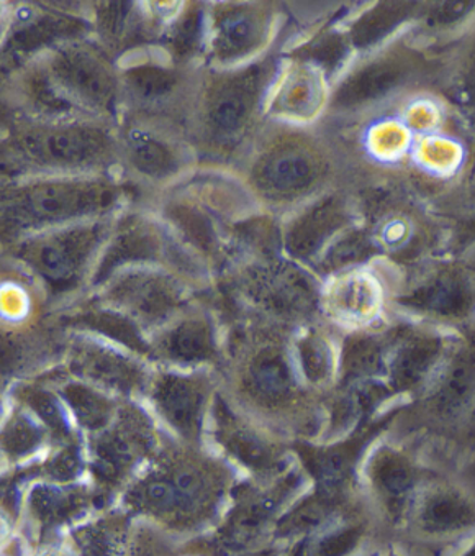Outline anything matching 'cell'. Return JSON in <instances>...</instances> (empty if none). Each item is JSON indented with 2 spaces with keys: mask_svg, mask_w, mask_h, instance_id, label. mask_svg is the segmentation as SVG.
I'll return each instance as SVG.
<instances>
[{
  "mask_svg": "<svg viewBox=\"0 0 475 556\" xmlns=\"http://www.w3.org/2000/svg\"><path fill=\"white\" fill-rule=\"evenodd\" d=\"M121 201V189L99 176H38L0 195V220L43 231L101 220Z\"/></svg>",
  "mask_w": 475,
  "mask_h": 556,
  "instance_id": "obj_1",
  "label": "cell"
},
{
  "mask_svg": "<svg viewBox=\"0 0 475 556\" xmlns=\"http://www.w3.org/2000/svg\"><path fill=\"white\" fill-rule=\"evenodd\" d=\"M11 151L40 176H95L120 157L118 138L104 122L76 117L24 125L12 137Z\"/></svg>",
  "mask_w": 475,
  "mask_h": 556,
  "instance_id": "obj_2",
  "label": "cell"
},
{
  "mask_svg": "<svg viewBox=\"0 0 475 556\" xmlns=\"http://www.w3.org/2000/svg\"><path fill=\"white\" fill-rule=\"evenodd\" d=\"M41 73L48 94L77 117L104 122L118 109L120 77L95 48L66 45L48 58Z\"/></svg>",
  "mask_w": 475,
  "mask_h": 556,
  "instance_id": "obj_3",
  "label": "cell"
},
{
  "mask_svg": "<svg viewBox=\"0 0 475 556\" xmlns=\"http://www.w3.org/2000/svg\"><path fill=\"white\" fill-rule=\"evenodd\" d=\"M269 63L228 71L210 79L194 101V117L205 143L217 150L236 147L255 122L268 85Z\"/></svg>",
  "mask_w": 475,
  "mask_h": 556,
  "instance_id": "obj_4",
  "label": "cell"
},
{
  "mask_svg": "<svg viewBox=\"0 0 475 556\" xmlns=\"http://www.w3.org/2000/svg\"><path fill=\"white\" fill-rule=\"evenodd\" d=\"M332 173L326 151L311 138H275L253 162L252 185L272 204H292L319 191Z\"/></svg>",
  "mask_w": 475,
  "mask_h": 556,
  "instance_id": "obj_5",
  "label": "cell"
},
{
  "mask_svg": "<svg viewBox=\"0 0 475 556\" xmlns=\"http://www.w3.org/2000/svg\"><path fill=\"white\" fill-rule=\"evenodd\" d=\"M102 228L104 222L89 220L40 231L25 243V256L50 281H70L101 243Z\"/></svg>",
  "mask_w": 475,
  "mask_h": 556,
  "instance_id": "obj_6",
  "label": "cell"
},
{
  "mask_svg": "<svg viewBox=\"0 0 475 556\" xmlns=\"http://www.w3.org/2000/svg\"><path fill=\"white\" fill-rule=\"evenodd\" d=\"M118 153L134 175L147 181L176 178L188 165V150L154 118L128 124L118 138Z\"/></svg>",
  "mask_w": 475,
  "mask_h": 556,
  "instance_id": "obj_7",
  "label": "cell"
},
{
  "mask_svg": "<svg viewBox=\"0 0 475 556\" xmlns=\"http://www.w3.org/2000/svg\"><path fill=\"white\" fill-rule=\"evenodd\" d=\"M419 70L415 56L402 51L385 53L351 71L333 96V108L342 111L368 108L409 85Z\"/></svg>",
  "mask_w": 475,
  "mask_h": 556,
  "instance_id": "obj_8",
  "label": "cell"
},
{
  "mask_svg": "<svg viewBox=\"0 0 475 556\" xmlns=\"http://www.w3.org/2000/svg\"><path fill=\"white\" fill-rule=\"evenodd\" d=\"M271 35V17L259 5H224L211 22L215 60L230 64L258 53Z\"/></svg>",
  "mask_w": 475,
  "mask_h": 556,
  "instance_id": "obj_9",
  "label": "cell"
},
{
  "mask_svg": "<svg viewBox=\"0 0 475 556\" xmlns=\"http://www.w3.org/2000/svg\"><path fill=\"white\" fill-rule=\"evenodd\" d=\"M346 224H349L346 202L339 195H325L291 222L285 231V245L292 255L311 256Z\"/></svg>",
  "mask_w": 475,
  "mask_h": 556,
  "instance_id": "obj_10",
  "label": "cell"
},
{
  "mask_svg": "<svg viewBox=\"0 0 475 556\" xmlns=\"http://www.w3.org/2000/svg\"><path fill=\"white\" fill-rule=\"evenodd\" d=\"M121 96L140 111H166L185 96V79L175 67L143 63L130 67L120 79Z\"/></svg>",
  "mask_w": 475,
  "mask_h": 556,
  "instance_id": "obj_11",
  "label": "cell"
},
{
  "mask_svg": "<svg viewBox=\"0 0 475 556\" xmlns=\"http://www.w3.org/2000/svg\"><path fill=\"white\" fill-rule=\"evenodd\" d=\"M256 295L278 314H304L313 304V288L307 276L291 266H274L256 276Z\"/></svg>",
  "mask_w": 475,
  "mask_h": 556,
  "instance_id": "obj_12",
  "label": "cell"
},
{
  "mask_svg": "<svg viewBox=\"0 0 475 556\" xmlns=\"http://www.w3.org/2000/svg\"><path fill=\"white\" fill-rule=\"evenodd\" d=\"M120 298L125 304L130 305L141 317L159 319L171 312L178 302L175 289L159 278H134L124 285Z\"/></svg>",
  "mask_w": 475,
  "mask_h": 556,
  "instance_id": "obj_13",
  "label": "cell"
},
{
  "mask_svg": "<svg viewBox=\"0 0 475 556\" xmlns=\"http://www.w3.org/2000/svg\"><path fill=\"white\" fill-rule=\"evenodd\" d=\"M201 394L194 384L181 378H168L159 386L157 401L163 413L178 429L192 432L198 420Z\"/></svg>",
  "mask_w": 475,
  "mask_h": 556,
  "instance_id": "obj_14",
  "label": "cell"
},
{
  "mask_svg": "<svg viewBox=\"0 0 475 556\" xmlns=\"http://www.w3.org/2000/svg\"><path fill=\"white\" fill-rule=\"evenodd\" d=\"M249 378L256 391L268 400H281L292 388V372L287 359L274 349L265 350L256 356L249 368Z\"/></svg>",
  "mask_w": 475,
  "mask_h": 556,
  "instance_id": "obj_15",
  "label": "cell"
},
{
  "mask_svg": "<svg viewBox=\"0 0 475 556\" xmlns=\"http://www.w3.org/2000/svg\"><path fill=\"white\" fill-rule=\"evenodd\" d=\"M409 15L406 4H382L359 18L351 28L355 47L369 48L387 37Z\"/></svg>",
  "mask_w": 475,
  "mask_h": 556,
  "instance_id": "obj_16",
  "label": "cell"
},
{
  "mask_svg": "<svg viewBox=\"0 0 475 556\" xmlns=\"http://www.w3.org/2000/svg\"><path fill=\"white\" fill-rule=\"evenodd\" d=\"M157 252V237L143 225H130L120 231L118 238L112 243L104 263H102V275L115 268V265L144 260Z\"/></svg>",
  "mask_w": 475,
  "mask_h": 556,
  "instance_id": "obj_17",
  "label": "cell"
},
{
  "mask_svg": "<svg viewBox=\"0 0 475 556\" xmlns=\"http://www.w3.org/2000/svg\"><path fill=\"white\" fill-rule=\"evenodd\" d=\"M439 343L432 339L413 340L403 346L400 355L394 363V381L400 388H409L416 384L432 368L433 362L438 356Z\"/></svg>",
  "mask_w": 475,
  "mask_h": 556,
  "instance_id": "obj_18",
  "label": "cell"
},
{
  "mask_svg": "<svg viewBox=\"0 0 475 556\" xmlns=\"http://www.w3.org/2000/svg\"><path fill=\"white\" fill-rule=\"evenodd\" d=\"M166 349L181 362L207 359L214 352L210 329L202 320H188L169 333Z\"/></svg>",
  "mask_w": 475,
  "mask_h": 556,
  "instance_id": "obj_19",
  "label": "cell"
},
{
  "mask_svg": "<svg viewBox=\"0 0 475 556\" xmlns=\"http://www.w3.org/2000/svg\"><path fill=\"white\" fill-rule=\"evenodd\" d=\"M420 305L442 315H459L467 308L468 291L461 279L445 276L423 289L419 295Z\"/></svg>",
  "mask_w": 475,
  "mask_h": 556,
  "instance_id": "obj_20",
  "label": "cell"
},
{
  "mask_svg": "<svg viewBox=\"0 0 475 556\" xmlns=\"http://www.w3.org/2000/svg\"><path fill=\"white\" fill-rule=\"evenodd\" d=\"M322 101V85L317 74H307L301 71L300 76L295 77L284 94L275 102L285 114L305 115L314 112Z\"/></svg>",
  "mask_w": 475,
  "mask_h": 556,
  "instance_id": "obj_21",
  "label": "cell"
},
{
  "mask_svg": "<svg viewBox=\"0 0 475 556\" xmlns=\"http://www.w3.org/2000/svg\"><path fill=\"white\" fill-rule=\"evenodd\" d=\"M375 480L382 490L391 496L406 493L412 484V471L409 463L399 456L385 455L375 463Z\"/></svg>",
  "mask_w": 475,
  "mask_h": 556,
  "instance_id": "obj_22",
  "label": "cell"
},
{
  "mask_svg": "<svg viewBox=\"0 0 475 556\" xmlns=\"http://www.w3.org/2000/svg\"><path fill=\"white\" fill-rule=\"evenodd\" d=\"M425 520L433 529H454L468 520V509L462 501L452 496H438L429 501Z\"/></svg>",
  "mask_w": 475,
  "mask_h": 556,
  "instance_id": "obj_23",
  "label": "cell"
},
{
  "mask_svg": "<svg viewBox=\"0 0 475 556\" xmlns=\"http://www.w3.org/2000/svg\"><path fill=\"white\" fill-rule=\"evenodd\" d=\"M66 397L77 417L89 427H99L107 419V406L104 401L82 386H69Z\"/></svg>",
  "mask_w": 475,
  "mask_h": 556,
  "instance_id": "obj_24",
  "label": "cell"
},
{
  "mask_svg": "<svg viewBox=\"0 0 475 556\" xmlns=\"http://www.w3.org/2000/svg\"><path fill=\"white\" fill-rule=\"evenodd\" d=\"M381 362V349L369 339L355 340L345 352V366L352 375H368Z\"/></svg>",
  "mask_w": 475,
  "mask_h": 556,
  "instance_id": "obj_25",
  "label": "cell"
},
{
  "mask_svg": "<svg viewBox=\"0 0 475 556\" xmlns=\"http://www.w3.org/2000/svg\"><path fill=\"white\" fill-rule=\"evenodd\" d=\"M301 369L311 381H320L325 378L330 368V355L326 346L320 340L305 339L298 345Z\"/></svg>",
  "mask_w": 475,
  "mask_h": 556,
  "instance_id": "obj_26",
  "label": "cell"
},
{
  "mask_svg": "<svg viewBox=\"0 0 475 556\" xmlns=\"http://www.w3.org/2000/svg\"><path fill=\"white\" fill-rule=\"evenodd\" d=\"M472 386V368L467 363H461L452 369L448 382L442 389L441 403L446 407H458L467 400Z\"/></svg>",
  "mask_w": 475,
  "mask_h": 556,
  "instance_id": "obj_27",
  "label": "cell"
},
{
  "mask_svg": "<svg viewBox=\"0 0 475 556\" xmlns=\"http://www.w3.org/2000/svg\"><path fill=\"white\" fill-rule=\"evenodd\" d=\"M368 249V240L362 235L352 233L333 247L329 258H325V263H329L332 268H339V266L349 265V263L362 258Z\"/></svg>",
  "mask_w": 475,
  "mask_h": 556,
  "instance_id": "obj_28",
  "label": "cell"
},
{
  "mask_svg": "<svg viewBox=\"0 0 475 556\" xmlns=\"http://www.w3.org/2000/svg\"><path fill=\"white\" fill-rule=\"evenodd\" d=\"M38 442V430L28 420H17L5 433V446L12 452L24 453Z\"/></svg>",
  "mask_w": 475,
  "mask_h": 556,
  "instance_id": "obj_29",
  "label": "cell"
},
{
  "mask_svg": "<svg viewBox=\"0 0 475 556\" xmlns=\"http://www.w3.org/2000/svg\"><path fill=\"white\" fill-rule=\"evenodd\" d=\"M231 446L233 452L236 453L240 458L245 462L262 463L266 462V450L258 440L249 437L248 433L238 432L234 433L233 440H231Z\"/></svg>",
  "mask_w": 475,
  "mask_h": 556,
  "instance_id": "obj_30",
  "label": "cell"
},
{
  "mask_svg": "<svg viewBox=\"0 0 475 556\" xmlns=\"http://www.w3.org/2000/svg\"><path fill=\"white\" fill-rule=\"evenodd\" d=\"M30 404L44 422L50 424L53 429H63V414H61L60 406L53 397L44 394V392H37V394L31 395Z\"/></svg>",
  "mask_w": 475,
  "mask_h": 556,
  "instance_id": "obj_31",
  "label": "cell"
},
{
  "mask_svg": "<svg viewBox=\"0 0 475 556\" xmlns=\"http://www.w3.org/2000/svg\"><path fill=\"white\" fill-rule=\"evenodd\" d=\"M356 539H358V535H356V532H352V530L338 533V535H333L330 536L329 540H325L320 552H322V556L345 555V553L355 545Z\"/></svg>",
  "mask_w": 475,
  "mask_h": 556,
  "instance_id": "obj_32",
  "label": "cell"
},
{
  "mask_svg": "<svg viewBox=\"0 0 475 556\" xmlns=\"http://www.w3.org/2000/svg\"><path fill=\"white\" fill-rule=\"evenodd\" d=\"M74 468H76V462H74L73 456H63V458L57 459L56 469L61 475H69Z\"/></svg>",
  "mask_w": 475,
  "mask_h": 556,
  "instance_id": "obj_33",
  "label": "cell"
}]
</instances>
